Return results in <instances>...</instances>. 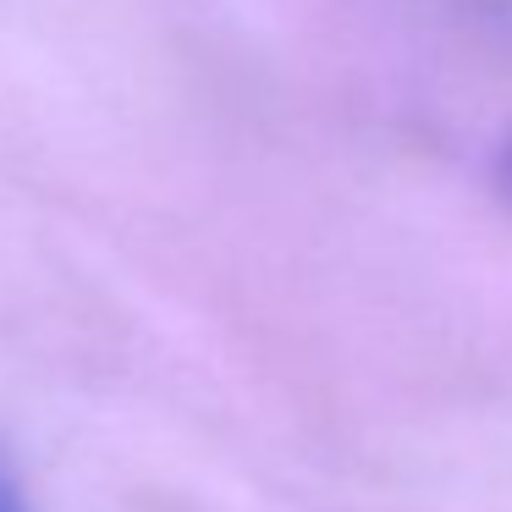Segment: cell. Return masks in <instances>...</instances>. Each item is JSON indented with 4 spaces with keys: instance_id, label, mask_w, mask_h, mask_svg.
<instances>
[{
    "instance_id": "obj_1",
    "label": "cell",
    "mask_w": 512,
    "mask_h": 512,
    "mask_svg": "<svg viewBox=\"0 0 512 512\" xmlns=\"http://www.w3.org/2000/svg\"><path fill=\"white\" fill-rule=\"evenodd\" d=\"M501 177H507V188H512V144H507V155H501Z\"/></svg>"
}]
</instances>
